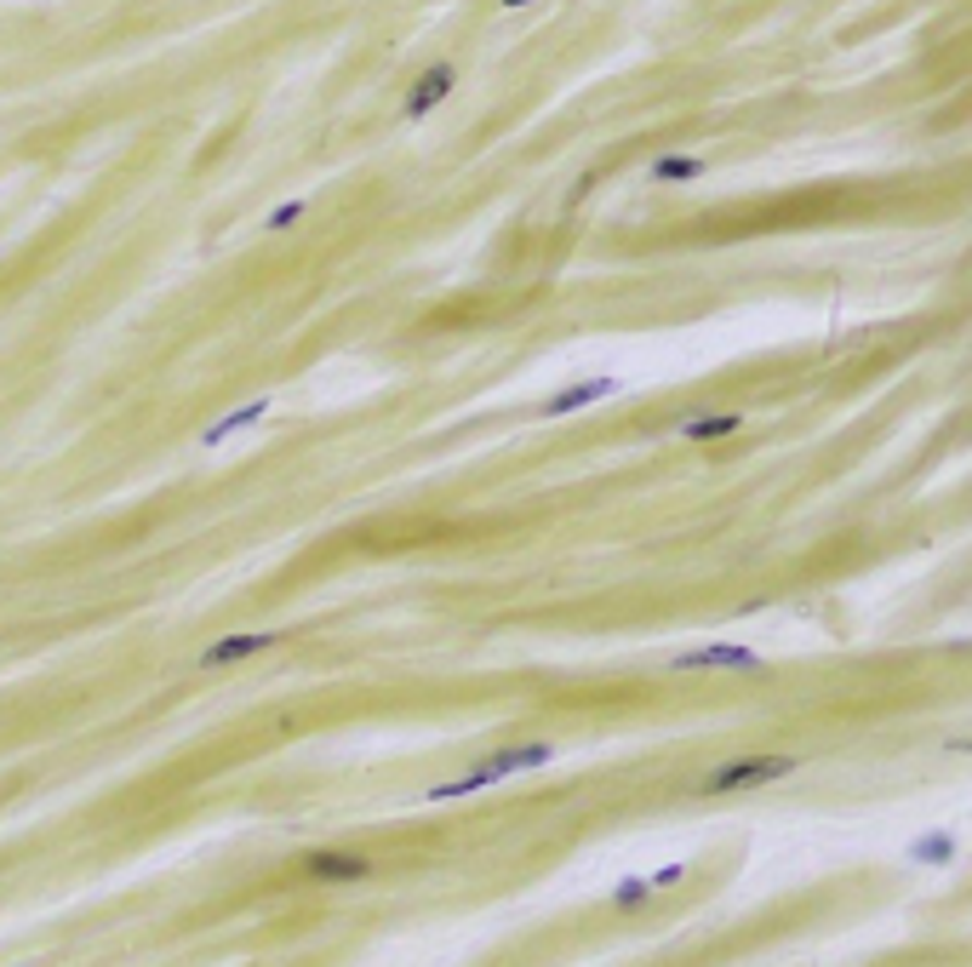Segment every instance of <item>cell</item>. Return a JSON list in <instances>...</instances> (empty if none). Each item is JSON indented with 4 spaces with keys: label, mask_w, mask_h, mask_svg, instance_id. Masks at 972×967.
I'll return each instance as SVG.
<instances>
[{
    "label": "cell",
    "mask_w": 972,
    "mask_h": 967,
    "mask_svg": "<svg viewBox=\"0 0 972 967\" xmlns=\"http://www.w3.org/2000/svg\"><path fill=\"white\" fill-rule=\"evenodd\" d=\"M681 876H687V865H669V870H659V876H652V888H675V882H681Z\"/></svg>",
    "instance_id": "obj_14"
},
{
    "label": "cell",
    "mask_w": 972,
    "mask_h": 967,
    "mask_svg": "<svg viewBox=\"0 0 972 967\" xmlns=\"http://www.w3.org/2000/svg\"><path fill=\"white\" fill-rule=\"evenodd\" d=\"M669 664H675V670H715V664H727V670H761V659L750 653V647H733V641L692 647V653H675Z\"/></svg>",
    "instance_id": "obj_5"
},
{
    "label": "cell",
    "mask_w": 972,
    "mask_h": 967,
    "mask_svg": "<svg viewBox=\"0 0 972 967\" xmlns=\"http://www.w3.org/2000/svg\"><path fill=\"white\" fill-rule=\"evenodd\" d=\"M504 7H527V0H504Z\"/></svg>",
    "instance_id": "obj_15"
},
{
    "label": "cell",
    "mask_w": 972,
    "mask_h": 967,
    "mask_svg": "<svg viewBox=\"0 0 972 967\" xmlns=\"http://www.w3.org/2000/svg\"><path fill=\"white\" fill-rule=\"evenodd\" d=\"M910 859H915V865H949V859H956V836H949V830L915 836V842H910Z\"/></svg>",
    "instance_id": "obj_9"
},
{
    "label": "cell",
    "mask_w": 972,
    "mask_h": 967,
    "mask_svg": "<svg viewBox=\"0 0 972 967\" xmlns=\"http://www.w3.org/2000/svg\"><path fill=\"white\" fill-rule=\"evenodd\" d=\"M452 86H458V70L452 63H435L418 86H413V98H406V109H401V121H423L429 109H441L446 98H452Z\"/></svg>",
    "instance_id": "obj_4"
},
{
    "label": "cell",
    "mask_w": 972,
    "mask_h": 967,
    "mask_svg": "<svg viewBox=\"0 0 972 967\" xmlns=\"http://www.w3.org/2000/svg\"><path fill=\"white\" fill-rule=\"evenodd\" d=\"M309 876L315 882H367L372 859L367 853H344V847H321V853H309Z\"/></svg>",
    "instance_id": "obj_3"
},
{
    "label": "cell",
    "mask_w": 972,
    "mask_h": 967,
    "mask_svg": "<svg viewBox=\"0 0 972 967\" xmlns=\"http://www.w3.org/2000/svg\"><path fill=\"white\" fill-rule=\"evenodd\" d=\"M601 395H613V378H595V384H578V390H561L555 401H544V413L561 418V413H578V407H590V401Z\"/></svg>",
    "instance_id": "obj_8"
},
{
    "label": "cell",
    "mask_w": 972,
    "mask_h": 967,
    "mask_svg": "<svg viewBox=\"0 0 972 967\" xmlns=\"http://www.w3.org/2000/svg\"><path fill=\"white\" fill-rule=\"evenodd\" d=\"M743 430V418L738 413H715V418H692V424H681V436L687 441H721V436H738Z\"/></svg>",
    "instance_id": "obj_10"
},
{
    "label": "cell",
    "mask_w": 972,
    "mask_h": 967,
    "mask_svg": "<svg viewBox=\"0 0 972 967\" xmlns=\"http://www.w3.org/2000/svg\"><path fill=\"white\" fill-rule=\"evenodd\" d=\"M710 167L698 161V155H659L652 161V184H698Z\"/></svg>",
    "instance_id": "obj_7"
},
{
    "label": "cell",
    "mask_w": 972,
    "mask_h": 967,
    "mask_svg": "<svg viewBox=\"0 0 972 967\" xmlns=\"http://www.w3.org/2000/svg\"><path fill=\"white\" fill-rule=\"evenodd\" d=\"M275 641H281L275 629H246V636H223V641H212L207 653H200V670H230V664H241V659L269 653Z\"/></svg>",
    "instance_id": "obj_2"
},
{
    "label": "cell",
    "mask_w": 972,
    "mask_h": 967,
    "mask_svg": "<svg viewBox=\"0 0 972 967\" xmlns=\"http://www.w3.org/2000/svg\"><path fill=\"white\" fill-rule=\"evenodd\" d=\"M801 761L796 756H738V761H721L698 779V796H733V791H761V784H778L789 779Z\"/></svg>",
    "instance_id": "obj_1"
},
{
    "label": "cell",
    "mask_w": 972,
    "mask_h": 967,
    "mask_svg": "<svg viewBox=\"0 0 972 967\" xmlns=\"http://www.w3.org/2000/svg\"><path fill=\"white\" fill-rule=\"evenodd\" d=\"M647 893H652L647 876H624V882L613 888V905H618V910H641V905H647Z\"/></svg>",
    "instance_id": "obj_11"
},
{
    "label": "cell",
    "mask_w": 972,
    "mask_h": 967,
    "mask_svg": "<svg viewBox=\"0 0 972 967\" xmlns=\"http://www.w3.org/2000/svg\"><path fill=\"white\" fill-rule=\"evenodd\" d=\"M263 413H269V401H253V407H246V413H230V418L218 424V430H207V446H218V441L230 436V430H246V424H258Z\"/></svg>",
    "instance_id": "obj_12"
},
{
    "label": "cell",
    "mask_w": 972,
    "mask_h": 967,
    "mask_svg": "<svg viewBox=\"0 0 972 967\" xmlns=\"http://www.w3.org/2000/svg\"><path fill=\"white\" fill-rule=\"evenodd\" d=\"M555 761V745H509V750H492L481 768L492 779H509V773H532V768H550Z\"/></svg>",
    "instance_id": "obj_6"
},
{
    "label": "cell",
    "mask_w": 972,
    "mask_h": 967,
    "mask_svg": "<svg viewBox=\"0 0 972 967\" xmlns=\"http://www.w3.org/2000/svg\"><path fill=\"white\" fill-rule=\"evenodd\" d=\"M298 218H304V207H298V200H286V207H275V212H269V230H292V223H298Z\"/></svg>",
    "instance_id": "obj_13"
}]
</instances>
